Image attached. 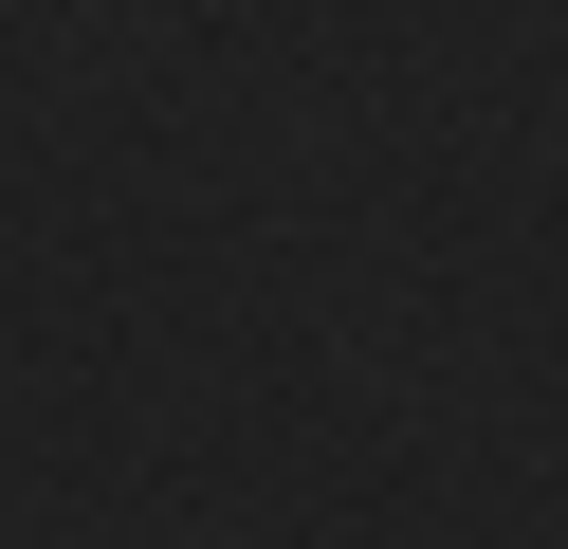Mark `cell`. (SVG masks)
<instances>
[]
</instances>
